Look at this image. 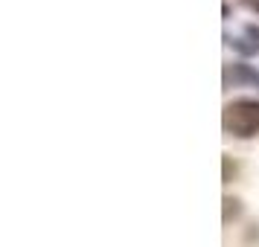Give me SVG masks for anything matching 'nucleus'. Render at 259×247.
Listing matches in <instances>:
<instances>
[{"instance_id":"nucleus-1","label":"nucleus","mask_w":259,"mask_h":247,"mask_svg":"<svg viewBox=\"0 0 259 247\" xmlns=\"http://www.w3.org/2000/svg\"><path fill=\"white\" fill-rule=\"evenodd\" d=\"M224 131L239 140H250L259 134V99H233L224 105Z\"/></svg>"},{"instance_id":"nucleus-2","label":"nucleus","mask_w":259,"mask_h":247,"mask_svg":"<svg viewBox=\"0 0 259 247\" xmlns=\"http://www.w3.org/2000/svg\"><path fill=\"white\" fill-rule=\"evenodd\" d=\"M245 6H250V9L259 15V0H245Z\"/></svg>"}]
</instances>
